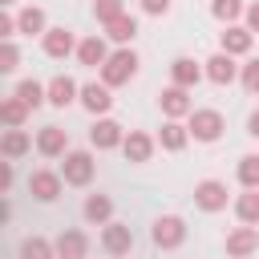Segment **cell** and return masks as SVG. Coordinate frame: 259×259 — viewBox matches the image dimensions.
I'll list each match as a JSON object with an SVG mask.
<instances>
[{"label":"cell","instance_id":"obj_1","mask_svg":"<svg viewBox=\"0 0 259 259\" xmlns=\"http://www.w3.org/2000/svg\"><path fill=\"white\" fill-rule=\"evenodd\" d=\"M138 65H142V61H138V53H134L130 45H121V49H113V53H109V61H105L97 73H101V81H105L109 89H121V85H130V81L138 77Z\"/></svg>","mask_w":259,"mask_h":259},{"label":"cell","instance_id":"obj_2","mask_svg":"<svg viewBox=\"0 0 259 259\" xmlns=\"http://www.w3.org/2000/svg\"><path fill=\"white\" fill-rule=\"evenodd\" d=\"M186 130H190V138L194 142H219L223 138V130H227V117L219 113V109H210V105H198L190 117H186Z\"/></svg>","mask_w":259,"mask_h":259},{"label":"cell","instance_id":"obj_3","mask_svg":"<svg viewBox=\"0 0 259 259\" xmlns=\"http://www.w3.org/2000/svg\"><path fill=\"white\" fill-rule=\"evenodd\" d=\"M150 239L158 251H178L186 243V219L182 214H158L150 223Z\"/></svg>","mask_w":259,"mask_h":259},{"label":"cell","instance_id":"obj_4","mask_svg":"<svg viewBox=\"0 0 259 259\" xmlns=\"http://www.w3.org/2000/svg\"><path fill=\"white\" fill-rule=\"evenodd\" d=\"M93 174H97V158H93V150H69V154H65V162H61V178H65V186H89Z\"/></svg>","mask_w":259,"mask_h":259},{"label":"cell","instance_id":"obj_5","mask_svg":"<svg viewBox=\"0 0 259 259\" xmlns=\"http://www.w3.org/2000/svg\"><path fill=\"white\" fill-rule=\"evenodd\" d=\"M227 202H231L227 182H219V178H202V182H194V206H198L202 214H219V210H227Z\"/></svg>","mask_w":259,"mask_h":259},{"label":"cell","instance_id":"obj_6","mask_svg":"<svg viewBox=\"0 0 259 259\" xmlns=\"http://www.w3.org/2000/svg\"><path fill=\"white\" fill-rule=\"evenodd\" d=\"M125 125H117L109 113L105 117H93V125H89V146L93 150H121V142H125Z\"/></svg>","mask_w":259,"mask_h":259},{"label":"cell","instance_id":"obj_7","mask_svg":"<svg viewBox=\"0 0 259 259\" xmlns=\"http://www.w3.org/2000/svg\"><path fill=\"white\" fill-rule=\"evenodd\" d=\"M61 190H65L61 170L40 166V170H32V174H28V194H32L36 202H57V198H61Z\"/></svg>","mask_w":259,"mask_h":259},{"label":"cell","instance_id":"obj_8","mask_svg":"<svg viewBox=\"0 0 259 259\" xmlns=\"http://www.w3.org/2000/svg\"><path fill=\"white\" fill-rule=\"evenodd\" d=\"M77 36H73V28H65V24H53L45 36H40V49H45V57H53V61H65V57H77Z\"/></svg>","mask_w":259,"mask_h":259},{"label":"cell","instance_id":"obj_9","mask_svg":"<svg viewBox=\"0 0 259 259\" xmlns=\"http://www.w3.org/2000/svg\"><path fill=\"white\" fill-rule=\"evenodd\" d=\"M158 109H162V117H174V121H186V117L194 113V101H190V89H182V85H166V89L158 93Z\"/></svg>","mask_w":259,"mask_h":259},{"label":"cell","instance_id":"obj_10","mask_svg":"<svg viewBox=\"0 0 259 259\" xmlns=\"http://www.w3.org/2000/svg\"><path fill=\"white\" fill-rule=\"evenodd\" d=\"M101 251L105 255H113V259H125L130 251H134V231H130V223H105L101 227Z\"/></svg>","mask_w":259,"mask_h":259},{"label":"cell","instance_id":"obj_11","mask_svg":"<svg viewBox=\"0 0 259 259\" xmlns=\"http://www.w3.org/2000/svg\"><path fill=\"white\" fill-rule=\"evenodd\" d=\"M77 101H81V109H85V113H93V117H105V113L113 109V89H109L105 81H85Z\"/></svg>","mask_w":259,"mask_h":259},{"label":"cell","instance_id":"obj_12","mask_svg":"<svg viewBox=\"0 0 259 259\" xmlns=\"http://www.w3.org/2000/svg\"><path fill=\"white\" fill-rule=\"evenodd\" d=\"M227 259H251L255 251H259V227H247V223H239L235 231H227Z\"/></svg>","mask_w":259,"mask_h":259},{"label":"cell","instance_id":"obj_13","mask_svg":"<svg viewBox=\"0 0 259 259\" xmlns=\"http://www.w3.org/2000/svg\"><path fill=\"white\" fill-rule=\"evenodd\" d=\"M219 49L231 53V57H251V49H255V32H251L247 24H223V32H219Z\"/></svg>","mask_w":259,"mask_h":259},{"label":"cell","instance_id":"obj_14","mask_svg":"<svg viewBox=\"0 0 259 259\" xmlns=\"http://www.w3.org/2000/svg\"><path fill=\"white\" fill-rule=\"evenodd\" d=\"M235 61H239V57H231V53H223V49H219L214 57H206V61H202L206 81H210V85H235V81H239V69H243V65H235Z\"/></svg>","mask_w":259,"mask_h":259},{"label":"cell","instance_id":"obj_15","mask_svg":"<svg viewBox=\"0 0 259 259\" xmlns=\"http://www.w3.org/2000/svg\"><path fill=\"white\" fill-rule=\"evenodd\" d=\"M109 36L105 32H93V36H81V45H77V61L85 65V69H101L105 61H109Z\"/></svg>","mask_w":259,"mask_h":259},{"label":"cell","instance_id":"obj_16","mask_svg":"<svg viewBox=\"0 0 259 259\" xmlns=\"http://www.w3.org/2000/svg\"><path fill=\"white\" fill-rule=\"evenodd\" d=\"M36 154L40 158H65L69 154V130L65 125H40L36 130Z\"/></svg>","mask_w":259,"mask_h":259},{"label":"cell","instance_id":"obj_17","mask_svg":"<svg viewBox=\"0 0 259 259\" xmlns=\"http://www.w3.org/2000/svg\"><path fill=\"white\" fill-rule=\"evenodd\" d=\"M53 243H57V259H85L89 255V235L81 227H65Z\"/></svg>","mask_w":259,"mask_h":259},{"label":"cell","instance_id":"obj_18","mask_svg":"<svg viewBox=\"0 0 259 259\" xmlns=\"http://www.w3.org/2000/svg\"><path fill=\"white\" fill-rule=\"evenodd\" d=\"M206 77V69H202V61H194V57H174L170 61V85H182V89H194L198 81Z\"/></svg>","mask_w":259,"mask_h":259},{"label":"cell","instance_id":"obj_19","mask_svg":"<svg viewBox=\"0 0 259 259\" xmlns=\"http://www.w3.org/2000/svg\"><path fill=\"white\" fill-rule=\"evenodd\" d=\"M154 150H158V138H150L146 130H130V134H125V142H121L125 162H150V158H154Z\"/></svg>","mask_w":259,"mask_h":259},{"label":"cell","instance_id":"obj_20","mask_svg":"<svg viewBox=\"0 0 259 259\" xmlns=\"http://www.w3.org/2000/svg\"><path fill=\"white\" fill-rule=\"evenodd\" d=\"M49 85V105L53 109H65V105H73L77 97H81V85L69 77V73H57L53 81H45Z\"/></svg>","mask_w":259,"mask_h":259},{"label":"cell","instance_id":"obj_21","mask_svg":"<svg viewBox=\"0 0 259 259\" xmlns=\"http://www.w3.org/2000/svg\"><path fill=\"white\" fill-rule=\"evenodd\" d=\"M81 219L85 223H93V227H105V223H113V198L109 194H85V202H81Z\"/></svg>","mask_w":259,"mask_h":259},{"label":"cell","instance_id":"obj_22","mask_svg":"<svg viewBox=\"0 0 259 259\" xmlns=\"http://www.w3.org/2000/svg\"><path fill=\"white\" fill-rule=\"evenodd\" d=\"M32 146H36V138H28L24 130H8V125H4V134H0V154H4L8 162H20Z\"/></svg>","mask_w":259,"mask_h":259},{"label":"cell","instance_id":"obj_23","mask_svg":"<svg viewBox=\"0 0 259 259\" xmlns=\"http://www.w3.org/2000/svg\"><path fill=\"white\" fill-rule=\"evenodd\" d=\"M16 24H20V32L24 36H45L53 24H49V12L40 8V4H28V8H20L16 12Z\"/></svg>","mask_w":259,"mask_h":259},{"label":"cell","instance_id":"obj_24","mask_svg":"<svg viewBox=\"0 0 259 259\" xmlns=\"http://www.w3.org/2000/svg\"><path fill=\"white\" fill-rule=\"evenodd\" d=\"M186 142H190V130H186L182 121L166 117V121H162V130H158V146H162L166 154H178V150H186Z\"/></svg>","mask_w":259,"mask_h":259},{"label":"cell","instance_id":"obj_25","mask_svg":"<svg viewBox=\"0 0 259 259\" xmlns=\"http://www.w3.org/2000/svg\"><path fill=\"white\" fill-rule=\"evenodd\" d=\"M28 109H40V105H49V85L45 81H36V77H24V81H16V89H12Z\"/></svg>","mask_w":259,"mask_h":259},{"label":"cell","instance_id":"obj_26","mask_svg":"<svg viewBox=\"0 0 259 259\" xmlns=\"http://www.w3.org/2000/svg\"><path fill=\"white\" fill-rule=\"evenodd\" d=\"M105 36L121 49V45H134V36H138V16H130V12H121L117 20H109L105 24Z\"/></svg>","mask_w":259,"mask_h":259},{"label":"cell","instance_id":"obj_27","mask_svg":"<svg viewBox=\"0 0 259 259\" xmlns=\"http://www.w3.org/2000/svg\"><path fill=\"white\" fill-rule=\"evenodd\" d=\"M28 113H32V109H28V105H24V101H20L16 93H8V97L0 101V121H4L8 130H24Z\"/></svg>","mask_w":259,"mask_h":259},{"label":"cell","instance_id":"obj_28","mask_svg":"<svg viewBox=\"0 0 259 259\" xmlns=\"http://www.w3.org/2000/svg\"><path fill=\"white\" fill-rule=\"evenodd\" d=\"M235 219L239 223H247V227H259V190H243V194H235Z\"/></svg>","mask_w":259,"mask_h":259},{"label":"cell","instance_id":"obj_29","mask_svg":"<svg viewBox=\"0 0 259 259\" xmlns=\"http://www.w3.org/2000/svg\"><path fill=\"white\" fill-rule=\"evenodd\" d=\"M16 255L20 259H57V243L45 239V235H28V239H20V251Z\"/></svg>","mask_w":259,"mask_h":259},{"label":"cell","instance_id":"obj_30","mask_svg":"<svg viewBox=\"0 0 259 259\" xmlns=\"http://www.w3.org/2000/svg\"><path fill=\"white\" fill-rule=\"evenodd\" d=\"M235 178L243 190H259V154H243L235 162Z\"/></svg>","mask_w":259,"mask_h":259},{"label":"cell","instance_id":"obj_31","mask_svg":"<svg viewBox=\"0 0 259 259\" xmlns=\"http://www.w3.org/2000/svg\"><path fill=\"white\" fill-rule=\"evenodd\" d=\"M243 12H247L243 0H210V16H214L219 24H239Z\"/></svg>","mask_w":259,"mask_h":259},{"label":"cell","instance_id":"obj_32","mask_svg":"<svg viewBox=\"0 0 259 259\" xmlns=\"http://www.w3.org/2000/svg\"><path fill=\"white\" fill-rule=\"evenodd\" d=\"M121 12H125V0H93V20H97L101 28H105L109 20H117Z\"/></svg>","mask_w":259,"mask_h":259},{"label":"cell","instance_id":"obj_33","mask_svg":"<svg viewBox=\"0 0 259 259\" xmlns=\"http://www.w3.org/2000/svg\"><path fill=\"white\" fill-rule=\"evenodd\" d=\"M239 85H243L251 97H259V57H247V61H243V69H239Z\"/></svg>","mask_w":259,"mask_h":259},{"label":"cell","instance_id":"obj_34","mask_svg":"<svg viewBox=\"0 0 259 259\" xmlns=\"http://www.w3.org/2000/svg\"><path fill=\"white\" fill-rule=\"evenodd\" d=\"M16 65H20L16 40H0V73H16Z\"/></svg>","mask_w":259,"mask_h":259},{"label":"cell","instance_id":"obj_35","mask_svg":"<svg viewBox=\"0 0 259 259\" xmlns=\"http://www.w3.org/2000/svg\"><path fill=\"white\" fill-rule=\"evenodd\" d=\"M12 182H16V162H0V194H8L12 190Z\"/></svg>","mask_w":259,"mask_h":259},{"label":"cell","instance_id":"obj_36","mask_svg":"<svg viewBox=\"0 0 259 259\" xmlns=\"http://www.w3.org/2000/svg\"><path fill=\"white\" fill-rule=\"evenodd\" d=\"M16 32H20V24H16V16H12V12H4V16H0V40H12Z\"/></svg>","mask_w":259,"mask_h":259},{"label":"cell","instance_id":"obj_37","mask_svg":"<svg viewBox=\"0 0 259 259\" xmlns=\"http://www.w3.org/2000/svg\"><path fill=\"white\" fill-rule=\"evenodd\" d=\"M142 12L146 16H166L170 12V0H142Z\"/></svg>","mask_w":259,"mask_h":259},{"label":"cell","instance_id":"obj_38","mask_svg":"<svg viewBox=\"0 0 259 259\" xmlns=\"http://www.w3.org/2000/svg\"><path fill=\"white\" fill-rule=\"evenodd\" d=\"M243 24H247L251 32H259V0H255V4H247V12H243Z\"/></svg>","mask_w":259,"mask_h":259},{"label":"cell","instance_id":"obj_39","mask_svg":"<svg viewBox=\"0 0 259 259\" xmlns=\"http://www.w3.org/2000/svg\"><path fill=\"white\" fill-rule=\"evenodd\" d=\"M247 134L259 142V109H251V117H247Z\"/></svg>","mask_w":259,"mask_h":259},{"label":"cell","instance_id":"obj_40","mask_svg":"<svg viewBox=\"0 0 259 259\" xmlns=\"http://www.w3.org/2000/svg\"><path fill=\"white\" fill-rule=\"evenodd\" d=\"M0 4H4V8H12V4H16V0H0Z\"/></svg>","mask_w":259,"mask_h":259}]
</instances>
